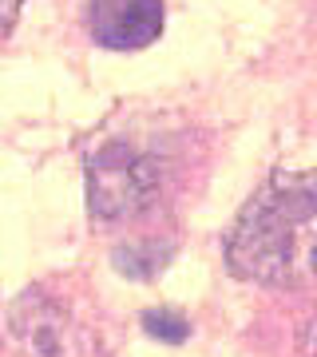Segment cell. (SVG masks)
Returning a JSON list of instances; mask_svg holds the SVG:
<instances>
[{"instance_id": "obj_1", "label": "cell", "mask_w": 317, "mask_h": 357, "mask_svg": "<svg viewBox=\"0 0 317 357\" xmlns=\"http://www.w3.org/2000/svg\"><path fill=\"white\" fill-rule=\"evenodd\" d=\"M234 274L270 286L317 282V175L274 178L250 199L226 238Z\"/></svg>"}, {"instance_id": "obj_5", "label": "cell", "mask_w": 317, "mask_h": 357, "mask_svg": "<svg viewBox=\"0 0 317 357\" xmlns=\"http://www.w3.org/2000/svg\"><path fill=\"white\" fill-rule=\"evenodd\" d=\"M20 8H24V0H0V36H8V32H13Z\"/></svg>"}, {"instance_id": "obj_3", "label": "cell", "mask_w": 317, "mask_h": 357, "mask_svg": "<svg viewBox=\"0 0 317 357\" xmlns=\"http://www.w3.org/2000/svg\"><path fill=\"white\" fill-rule=\"evenodd\" d=\"M163 0H84V28L91 44L111 52H139L163 36Z\"/></svg>"}, {"instance_id": "obj_6", "label": "cell", "mask_w": 317, "mask_h": 357, "mask_svg": "<svg viewBox=\"0 0 317 357\" xmlns=\"http://www.w3.org/2000/svg\"><path fill=\"white\" fill-rule=\"evenodd\" d=\"M305 349H309V357H317V318L309 321V333H305Z\"/></svg>"}, {"instance_id": "obj_2", "label": "cell", "mask_w": 317, "mask_h": 357, "mask_svg": "<svg viewBox=\"0 0 317 357\" xmlns=\"http://www.w3.org/2000/svg\"><path fill=\"white\" fill-rule=\"evenodd\" d=\"M171 167L155 147H143L135 139H107L88 163V206L91 218L123 222L143 211L159 206Z\"/></svg>"}, {"instance_id": "obj_4", "label": "cell", "mask_w": 317, "mask_h": 357, "mask_svg": "<svg viewBox=\"0 0 317 357\" xmlns=\"http://www.w3.org/2000/svg\"><path fill=\"white\" fill-rule=\"evenodd\" d=\"M143 321H147V330L155 333V337H167V342H183L187 337V321L175 318V314H143Z\"/></svg>"}]
</instances>
